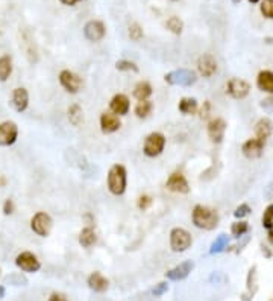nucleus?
Instances as JSON below:
<instances>
[{
  "label": "nucleus",
  "mask_w": 273,
  "mask_h": 301,
  "mask_svg": "<svg viewBox=\"0 0 273 301\" xmlns=\"http://www.w3.org/2000/svg\"><path fill=\"white\" fill-rule=\"evenodd\" d=\"M191 218H193V224L202 230H214L218 225L217 211L205 205H196L193 208Z\"/></svg>",
  "instance_id": "1"
},
{
  "label": "nucleus",
  "mask_w": 273,
  "mask_h": 301,
  "mask_svg": "<svg viewBox=\"0 0 273 301\" xmlns=\"http://www.w3.org/2000/svg\"><path fill=\"white\" fill-rule=\"evenodd\" d=\"M126 169L121 165H114L108 172V189L113 195H123L126 192V184H127V176H126Z\"/></svg>",
  "instance_id": "2"
},
{
  "label": "nucleus",
  "mask_w": 273,
  "mask_h": 301,
  "mask_svg": "<svg viewBox=\"0 0 273 301\" xmlns=\"http://www.w3.org/2000/svg\"><path fill=\"white\" fill-rule=\"evenodd\" d=\"M167 84L170 85H178V87H191L196 81L197 76L193 70L188 68H178L173 70V72H169L166 76H164Z\"/></svg>",
  "instance_id": "3"
},
{
  "label": "nucleus",
  "mask_w": 273,
  "mask_h": 301,
  "mask_svg": "<svg viewBox=\"0 0 273 301\" xmlns=\"http://www.w3.org/2000/svg\"><path fill=\"white\" fill-rule=\"evenodd\" d=\"M193 240L187 230L184 228H173L170 232V248L175 253H184L191 246Z\"/></svg>",
  "instance_id": "4"
},
{
  "label": "nucleus",
  "mask_w": 273,
  "mask_h": 301,
  "mask_svg": "<svg viewBox=\"0 0 273 301\" xmlns=\"http://www.w3.org/2000/svg\"><path fill=\"white\" fill-rule=\"evenodd\" d=\"M164 146H166V137L161 133H152L144 140L143 152L148 157H158L164 151Z\"/></svg>",
  "instance_id": "5"
},
{
  "label": "nucleus",
  "mask_w": 273,
  "mask_h": 301,
  "mask_svg": "<svg viewBox=\"0 0 273 301\" xmlns=\"http://www.w3.org/2000/svg\"><path fill=\"white\" fill-rule=\"evenodd\" d=\"M30 228L33 230V233L41 237H46L49 236L52 230V218L47 213H44V211H38L30 221Z\"/></svg>",
  "instance_id": "6"
},
{
  "label": "nucleus",
  "mask_w": 273,
  "mask_h": 301,
  "mask_svg": "<svg viewBox=\"0 0 273 301\" xmlns=\"http://www.w3.org/2000/svg\"><path fill=\"white\" fill-rule=\"evenodd\" d=\"M60 82L65 88V92L73 93V95L78 93L82 87V79L76 73L70 72V70H62L60 73Z\"/></svg>",
  "instance_id": "7"
},
{
  "label": "nucleus",
  "mask_w": 273,
  "mask_h": 301,
  "mask_svg": "<svg viewBox=\"0 0 273 301\" xmlns=\"http://www.w3.org/2000/svg\"><path fill=\"white\" fill-rule=\"evenodd\" d=\"M226 92L229 96H232L234 99H243L249 95L250 92V85L249 82L240 79V78H232L229 82H228V87H226Z\"/></svg>",
  "instance_id": "8"
},
{
  "label": "nucleus",
  "mask_w": 273,
  "mask_h": 301,
  "mask_svg": "<svg viewBox=\"0 0 273 301\" xmlns=\"http://www.w3.org/2000/svg\"><path fill=\"white\" fill-rule=\"evenodd\" d=\"M15 265L22 271H26V272H35L40 269V260L36 259L32 253L29 251H25L22 254H18L17 259H15Z\"/></svg>",
  "instance_id": "9"
},
{
  "label": "nucleus",
  "mask_w": 273,
  "mask_h": 301,
  "mask_svg": "<svg viewBox=\"0 0 273 301\" xmlns=\"http://www.w3.org/2000/svg\"><path fill=\"white\" fill-rule=\"evenodd\" d=\"M226 131V122L220 117L211 119L208 123V137L212 143H222Z\"/></svg>",
  "instance_id": "10"
},
{
  "label": "nucleus",
  "mask_w": 273,
  "mask_h": 301,
  "mask_svg": "<svg viewBox=\"0 0 273 301\" xmlns=\"http://www.w3.org/2000/svg\"><path fill=\"white\" fill-rule=\"evenodd\" d=\"M166 187L170 190V192H175V193H188L190 192V184L187 181V178L181 172H173L169 180L166 183Z\"/></svg>",
  "instance_id": "11"
},
{
  "label": "nucleus",
  "mask_w": 273,
  "mask_h": 301,
  "mask_svg": "<svg viewBox=\"0 0 273 301\" xmlns=\"http://www.w3.org/2000/svg\"><path fill=\"white\" fill-rule=\"evenodd\" d=\"M18 128L14 122L0 123V146H9L17 140Z\"/></svg>",
  "instance_id": "12"
},
{
  "label": "nucleus",
  "mask_w": 273,
  "mask_h": 301,
  "mask_svg": "<svg viewBox=\"0 0 273 301\" xmlns=\"http://www.w3.org/2000/svg\"><path fill=\"white\" fill-rule=\"evenodd\" d=\"M105 32H106L105 25L99 20H91L84 28L85 38L90 41H100L105 37Z\"/></svg>",
  "instance_id": "13"
},
{
  "label": "nucleus",
  "mask_w": 273,
  "mask_h": 301,
  "mask_svg": "<svg viewBox=\"0 0 273 301\" xmlns=\"http://www.w3.org/2000/svg\"><path fill=\"white\" fill-rule=\"evenodd\" d=\"M197 70L204 78H211L217 72V63L211 54H204L197 60Z\"/></svg>",
  "instance_id": "14"
},
{
  "label": "nucleus",
  "mask_w": 273,
  "mask_h": 301,
  "mask_svg": "<svg viewBox=\"0 0 273 301\" xmlns=\"http://www.w3.org/2000/svg\"><path fill=\"white\" fill-rule=\"evenodd\" d=\"M121 122L117 114L113 113H103L100 116V130L103 134H113L117 130H120Z\"/></svg>",
  "instance_id": "15"
},
{
  "label": "nucleus",
  "mask_w": 273,
  "mask_h": 301,
  "mask_svg": "<svg viewBox=\"0 0 273 301\" xmlns=\"http://www.w3.org/2000/svg\"><path fill=\"white\" fill-rule=\"evenodd\" d=\"M263 149H264V141L260 140V138H250L247 141H244L243 146H242V152L244 157L247 158H258L261 157L263 154Z\"/></svg>",
  "instance_id": "16"
},
{
  "label": "nucleus",
  "mask_w": 273,
  "mask_h": 301,
  "mask_svg": "<svg viewBox=\"0 0 273 301\" xmlns=\"http://www.w3.org/2000/svg\"><path fill=\"white\" fill-rule=\"evenodd\" d=\"M194 268V263L191 260H187V262H182L179 263L176 268L170 269L169 272H166V277L169 280H173V281H179V280H184L190 275V272L193 271Z\"/></svg>",
  "instance_id": "17"
},
{
  "label": "nucleus",
  "mask_w": 273,
  "mask_h": 301,
  "mask_svg": "<svg viewBox=\"0 0 273 301\" xmlns=\"http://www.w3.org/2000/svg\"><path fill=\"white\" fill-rule=\"evenodd\" d=\"M129 99H127L126 95H116L111 102H109V108H111V111L117 116H124L129 113Z\"/></svg>",
  "instance_id": "18"
},
{
  "label": "nucleus",
  "mask_w": 273,
  "mask_h": 301,
  "mask_svg": "<svg viewBox=\"0 0 273 301\" xmlns=\"http://www.w3.org/2000/svg\"><path fill=\"white\" fill-rule=\"evenodd\" d=\"M28 103H29V95H28V90L23 87L20 88H15L14 90V95H12V105L17 111H25L28 108Z\"/></svg>",
  "instance_id": "19"
},
{
  "label": "nucleus",
  "mask_w": 273,
  "mask_h": 301,
  "mask_svg": "<svg viewBox=\"0 0 273 301\" xmlns=\"http://www.w3.org/2000/svg\"><path fill=\"white\" fill-rule=\"evenodd\" d=\"M272 131H273V123L267 117L260 119L257 122V125H255V134H257V138H260L263 141H266L270 137Z\"/></svg>",
  "instance_id": "20"
},
{
  "label": "nucleus",
  "mask_w": 273,
  "mask_h": 301,
  "mask_svg": "<svg viewBox=\"0 0 273 301\" xmlns=\"http://www.w3.org/2000/svg\"><path fill=\"white\" fill-rule=\"evenodd\" d=\"M257 85L260 90L272 95L273 93V72H270V70H263V72H260L257 78Z\"/></svg>",
  "instance_id": "21"
},
{
  "label": "nucleus",
  "mask_w": 273,
  "mask_h": 301,
  "mask_svg": "<svg viewBox=\"0 0 273 301\" xmlns=\"http://www.w3.org/2000/svg\"><path fill=\"white\" fill-rule=\"evenodd\" d=\"M88 286L96 292H103L108 288V280L100 272H93L88 277Z\"/></svg>",
  "instance_id": "22"
},
{
  "label": "nucleus",
  "mask_w": 273,
  "mask_h": 301,
  "mask_svg": "<svg viewBox=\"0 0 273 301\" xmlns=\"http://www.w3.org/2000/svg\"><path fill=\"white\" fill-rule=\"evenodd\" d=\"M152 95V85L148 81H140L134 87V98L137 100H148V98Z\"/></svg>",
  "instance_id": "23"
},
{
  "label": "nucleus",
  "mask_w": 273,
  "mask_h": 301,
  "mask_svg": "<svg viewBox=\"0 0 273 301\" xmlns=\"http://www.w3.org/2000/svg\"><path fill=\"white\" fill-rule=\"evenodd\" d=\"M97 242V234L91 227H85L79 234V243L84 248H91Z\"/></svg>",
  "instance_id": "24"
},
{
  "label": "nucleus",
  "mask_w": 273,
  "mask_h": 301,
  "mask_svg": "<svg viewBox=\"0 0 273 301\" xmlns=\"http://www.w3.org/2000/svg\"><path fill=\"white\" fill-rule=\"evenodd\" d=\"M178 108L182 114H185V116H190V114H196L197 108H199V105H197V100L194 98H182L179 100V105H178Z\"/></svg>",
  "instance_id": "25"
},
{
  "label": "nucleus",
  "mask_w": 273,
  "mask_h": 301,
  "mask_svg": "<svg viewBox=\"0 0 273 301\" xmlns=\"http://www.w3.org/2000/svg\"><path fill=\"white\" fill-rule=\"evenodd\" d=\"M68 120L71 125H75V127H79L84 122V111L78 103H73L68 108Z\"/></svg>",
  "instance_id": "26"
},
{
  "label": "nucleus",
  "mask_w": 273,
  "mask_h": 301,
  "mask_svg": "<svg viewBox=\"0 0 273 301\" xmlns=\"http://www.w3.org/2000/svg\"><path fill=\"white\" fill-rule=\"evenodd\" d=\"M152 110H153V103L151 100H141V102L137 103L134 113H135V116L138 119H146V117L151 116Z\"/></svg>",
  "instance_id": "27"
},
{
  "label": "nucleus",
  "mask_w": 273,
  "mask_h": 301,
  "mask_svg": "<svg viewBox=\"0 0 273 301\" xmlns=\"http://www.w3.org/2000/svg\"><path fill=\"white\" fill-rule=\"evenodd\" d=\"M12 72V60L8 55L0 58V81H6Z\"/></svg>",
  "instance_id": "28"
},
{
  "label": "nucleus",
  "mask_w": 273,
  "mask_h": 301,
  "mask_svg": "<svg viewBox=\"0 0 273 301\" xmlns=\"http://www.w3.org/2000/svg\"><path fill=\"white\" fill-rule=\"evenodd\" d=\"M228 242H229V239H228V236L226 234H218L217 237H215V240L211 243V246H210V253L211 254H217V253H222V251H225V248L228 246Z\"/></svg>",
  "instance_id": "29"
},
{
  "label": "nucleus",
  "mask_w": 273,
  "mask_h": 301,
  "mask_svg": "<svg viewBox=\"0 0 273 301\" xmlns=\"http://www.w3.org/2000/svg\"><path fill=\"white\" fill-rule=\"evenodd\" d=\"M247 232H249V224L244 222V221L234 222L232 227H231V234H232L234 237H237V239L242 237V236H244Z\"/></svg>",
  "instance_id": "30"
},
{
  "label": "nucleus",
  "mask_w": 273,
  "mask_h": 301,
  "mask_svg": "<svg viewBox=\"0 0 273 301\" xmlns=\"http://www.w3.org/2000/svg\"><path fill=\"white\" fill-rule=\"evenodd\" d=\"M167 29L176 35H179L182 32V29H184V23H182V20L179 19V17H170V19L167 20L166 23Z\"/></svg>",
  "instance_id": "31"
},
{
  "label": "nucleus",
  "mask_w": 273,
  "mask_h": 301,
  "mask_svg": "<svg viewBox=\"0 0 273 301\" xmlns=\"http://www.w3.org/2000/svg\"><path fill=\"white\" fill-rule=\"evenodd\" d=\"M116 68L120 70V72H138V66L132 61H127V60H120L116 63Z\"/></svg>",
  "instance_id": "32"
},
{
  "label": "nucleus",
  "mask_w": 273,
  "mask_h": 301,
  "mask_svg": "<svg viewBox=\"0 0 273 301\" xmlns=\"http://www.w3.org/2000/svg\"><path fill=\"white\" fill-rule=\"evenodd\" d=\"M263 227L267 228V230H272L273 228V204L267 205L264 213H263Z\"/></svg>",
  "instance_id": "33"
},
{
  "label": "nucleus",
  "mask_w": 273,
  "mask_h": 301,
  "mask_svg": "<svg viewBox=\"0 0 273 301\" xmlns=\"http://www.w3.org/2000/svg\"><path fill=\"white\" fill-rule=\"evenodd\" d=\"M261 14L266 17V19H273V0H263Z\"/></svg>",
  "instance_id": "34"
},
{
  "label": "nucleus",
  "mask_w": 273,
  "mask_h": 301,
  "mask_svg": "<svg viewBox=\"0 0 273 301\" xmlns=\"http://www.w3.org/2000/svg\"><path fill=\"white\" fill-rule=\"evenodd\" d=\"M129 38L134 40V41H138L143 38V29L140 28V25L134 23L129 26Z\"/></svg>",
  "instance_id": "35"
},
{
  "label": "nucleus",
  "mask_w": 273,
  "mask_h": 301,
  "mask_svg": "<svg viewBox=\"0 0 273 301\" xmlns=\"http://www.w3.org/2000/svg\"><path fill=\"white\" fill-rule=\"evenodd\" d=\"M249 213H250V207H249L247 204H240L239 207L235 208L234 216H235L237 219H242V218H246Z\"/></svg>",
  "instance_id": "36"
},
{
  "label": "nucleus",
  "mask_w": 273,
  "mask_h": 301,
  "mask_svg": "<svg viewBox=\"0 0 273 301\" xmlns=\"http://www.w3.org/2000/svg\"><path fill=\"white\" fill-rule=\"evenodd\" d=\"M152 198L149 197V195H141V197L138 198V208L140 210H148L151 205H152Z\"/></svg>",
  "instance_id": "37"
},
{
  "label": "nucleus",
  "mask_w": 273,
  "mask_h": 301,
  "mask_svg": "<svg viewBox=\"0 0 273 301\" xmlns=\"http://www.w3.org/2000/svg\"><path fill=\"white\" fill-rule=\"evenodd\" d=\"M167 289H169L167 283H158V285L155 286V289H153V295L155 297H161L164 292H167Z\"/></svg>",
  "instance_id": "38"
},
{
  "label": "nucleus",
  "mask_w": 273,
  "mask_h": 301,
  "mask_svg": "<svg viewBox=\"0 0 273 301\" xmlns=\"http://www.w3.org/2000/svg\"><path fill=\"white\" fill-rule=\"evenodd\" d=\"M210 114H211V103H210V100H205L202 110H200V117H202V119H208Z\"/></svg>",
  "instance_id": "39"
},
{
  "label": "nucleus",
  "mask_w": 273,
  "mask_h": 301,
  "mask_svg": "<svg viewBox=\"0 0 273 301\" xmlns=\"http://www.w3.org/2000/svg\"><path fill=\"white\" fill-rule=\"evenodd\" d=\"M260 105H261V108H263L264 111H267V113L273 111V98H267V99L261 100Z\"/></svg>",
  "instance_id": "40"
},
{
  "label": "nucleus",
  "mask_w": 273,
  "mask_h": 301,
  "mask_svg": "<svg viewBox=\"0 0 273 301\" xmlns=\"http://www.w3.org/2000/svg\"><path fill=\"white\" fill-rule=\"evenodd\" d=\"M14 211V202L11 200H6L5 201V205H3V213L5 215H11Z\"/></svg>",
  "instance_id": "41"
},
{
  "label": "nucleus",
  "mask_w": 273,
  "mask_h": 301,
  "mask_svg": "<svg viewBox=\"0 0 273 301\" xmlns=\"http://www.w3.org/2000/svg\"><path fill=\"white\" fill-rule=\"evenodd\" d=\"M49 301H67L61 294H53L50 298H49Z\"/></svg>",
  "instance_id": "42"
},
{
  "label": "nucleus",
  "mask_w": 273,
  "mask_h": 301,
  "mask_svg": "<svg viewBox=\"0 0 273 301\" xmlns=\"http://www.w3.org/2000/svg\"><path fill=\"white\" fill-rule=\"evenodd\" d=\"M60 2L65 6H73V5H76L78 2H81V0H60Z\"/></svg>",
  "instance_id": "43"
},
{
  "label": "nucleus",
  "mask_w": 273,
  "mask_h": 301,
  "mask_svg": "<svg viewBox=\"0 0 273 301\" xmlns=\"http://www.w3.org/2000/svg\"><path fill=\"white\" fill-rule=\"evenodd\" d=\"M269 240L273 243V228H272V230H269Z\"/></svg>",
  "instance_id": "44"
},
{
  "label": "nucleus",
  "mask_w": 273,
  "mask_h": 301,
  "mask_svg": "<svg viewBox=\"0 0 273 301\" xmlns=\"http://www.w3.org/2000/svg\"><path fill=\"white\" fill-rule=\"evenodd\" d=\"M5 295V288L3 286H0V298H2Z\"/></svg>",
  "instance_id": "45"
},
{
  "label": "nucleus",
  "mask_w": 273,
  "mask_h": 301,
  "mask_svg": "<svg viewBox=\"0 0 273 301\" xmlns=\"http://www.w3.org/2000/svg\"><path fill=\"white\" fill-rule=\"evenodd\" d=\"M249 2H250V3H258L260 0H249Z\"/></svg>",
  "instance_id": "46"
},
{
  "label": "nucleus",
  "mask_w": 273,
  "mask_h": 301,
  "mask_svg": "<svg viewBox=\"0 0 273 301\" xmlns=\"http://www.w3.org/2000/svg\"><path fill=\"white\" fill-rule=\"evenodd\" d=\"M242 0H232V3H240Z\"/></svg>",
  "instance_id": "47"
}]
</instances>
